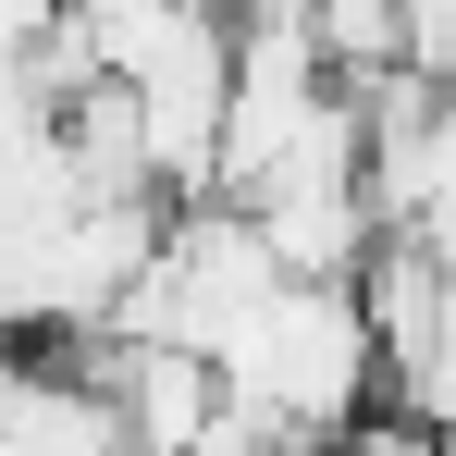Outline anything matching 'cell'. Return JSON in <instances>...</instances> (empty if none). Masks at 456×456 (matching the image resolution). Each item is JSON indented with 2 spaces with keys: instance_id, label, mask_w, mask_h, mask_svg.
<instances>
[{
  "instance_id": "obj_2",
  "label": "cell",
  "mask_w": 456,
  "mask_h": 456,
  "mask_svg": "<svg viewBox=\"0 0 456 456\" xmlns=\"http://www.w3.org/2000/svg\"><path fill=\"white\" fill-rule=\"evenodd\" d=\"M0 456H124V419L62 346H0Z\"/></svg>"
},
{
  "instance_id": "obj_1",
  "label": "cell",
  "mask_w": 456,
  "mask_h": 456,
  "mask_svg": "<svg viewBox=\"0 0 456 456\" xmlns=\"http://www.w3.org/2000/svg\"><path fill=\"white\" fill-rule=\"evenodd\" d=\"M223 370V407L259 419L272 444H333L382 407V358H370V321H358V284H284L259 321H234L210 346Z\"/></svg>"
}]
</instances>
